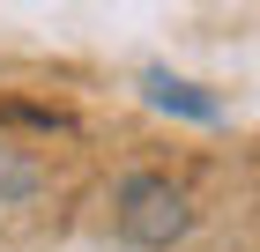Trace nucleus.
Instances as JSON below:
<instances>
[{
    "instance_id": "obj_3",
    "label": "nucleus",
    "mask_w": 260,
    "mask_h": 252,
    "mask_svg": "<svg viewBox=\"0 0 260 252\" xmlns=\"http://www.w3.org/2000/svg\"><path fill=\"white\" fill-rule=\"evenodd\" d=\"M30 193H38V163L15 156V149H0V208H15V200H30Z\"/></svg>"
},
{
    "instance_id": "obj_1",
    "label": "nucleus",
    "mask_w": 260,
    "mask_h": 252,
    "mask_svg": "<svg viewBox=\"0 0 260 252\" xmlns=\"http://www.w3.org/2000/svg\"><path fill=\"white\" fill-rule=\"evenodd\" d=\"M112 223H119L126 245H141V252H171L186 230H193V200H186L171 178L134 171V178L119 186V200H112Z\"/></svg>"
},
{
    "instance_id": "obj_2",
    "label": "nucleus",
    "mask_w": 260,
    "mask_h": 252,
    "mask_svg": "<svg viewBox=\"0 0 260 252\" xmlns=\"http://www.w3.org/2000/svg\"><path fill=\"white\" fill-rule=\"evenodd\" d=\"M141 97L156 104V112H179V119H193V126H216V119H223V97H208L201 82L171 75V67H149V75H141Z\"/></svg>"
}]
</instances>
